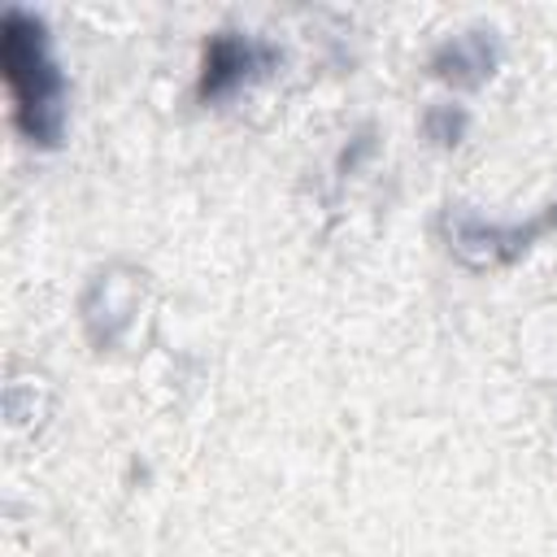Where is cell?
Masks as SVG:
<instances>
[{"instance_id":"7a4b0ae2","label":"cell","mask_w":557,"mask_h":557,"mask_svg":"<svg viewBox=\"0 0 557 557\" xmlns=\"http://www.w3.org/2000/svg\"><path fill=\"white\" fill-rule=\"evenodd\" d=\"M265 65H270V48L265 44H257L248 35H235V30H218V35L205 39L196 96L200 100H222Z\"/></svg>"},{"instance_id":"6da1fadb","label":"cell","mask_w":557,"mask_h":557,"mask_svg":"<svg viewBox=\"0 0 557 557\" xmlns=\"http://www.w3.org/2000/svg\"><path fill=\"white\" fill-rule=\"evenodd\" d=\"M0 74L13 96V126L39 148H57L65 131V78L52 61L44 17L26 9L0 13Z\"/></svg>"}]
</instances>
